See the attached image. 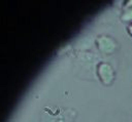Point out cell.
Returning a JSON list of instances; mask_svg holds the SVG:
<instances>
[{"label":"cell","instance_id":"6da1fadb","mask_svg":"<svg viewBox=\"0 0 132 122\" xmlns=\"http://www.w3.org/2000/svg\"><path fill=\"white\" fill-rule=\"evenodd\" d=\"M95 44L98 51L103 55H111L119 50V42L110 35H98L95 39Z\"/></svg>","mask_w":132,"mask_h":122},{"label":"cell","instance_id":"7a4b0ae2","mask_svg":"<svg viewBox=\"0 0 132 122\" xmlns=\"http://www.w3.org/2000/svg\"><path fill=\"white\" fill-rule=\"evenodd\" d=\"M96 76L104 86H110L116 80L117 73L111 64L101 60L96 67Z\"/></svg>","mask_w":132,"mask_h":122},{"label":"cell","instance_id":"3957f363","mask_svg":"<svg viewBox=\"0 0 132 122\" xmlns=\"http://www.w3.org/2000/svg\"><path fill=\"white\" fill-rule=\"evenodd\" d=\"M66 112H67V111H64L63 113L59 114V110H58L57 113L51 115V116L47 118V120H46L45 122H71L72 117L69 116V115L66 116V115H65Z\"/></svg>","mask_w":132,"mask_h":122},{"label":"cell","instance_id":"277c9868","mask_svg":"<svg viewBox=\"0 0 132 122\" xmlns=\"http://www.w3.org/2000/svg\"><path fill=\"white\" fill-rule=\"evenodd\" d=\"M120 19L129 25V24H132V8H124L122 9V12H121V15H120Z\"/></svg>","mask_w":132,"mask_h":122},{"label":"cell","instance_id":"5b68a950","mask_svg":"<svg viewBox=\"0 0 132 122\" xmlns=\"http://www.w3.org/2000/svg\"><path fill=\"white\" fill-rule=\"evenodd\" d=\"M132 8V0H127V1H124L123 3V8Z\"/></svg>","mask_w":132,"mask_h":122},{"label":"cell","instance_id":"8992f818","mask_svg":"<svg viewBox=\"0 0 132 122\" xmlns=\"http://www.w3.org/2000/svg\"><path fill=\"white\" fill-rule=\"evenodd\" d=\"M126 31H127L128 35H129V36L132 38V24L127 25V27H126Z\"/></svg>","mask_w":132,"mask_h":122}]
</instances>
